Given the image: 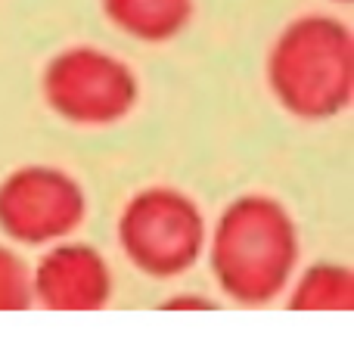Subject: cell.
<instances>
[{"label":"cell","mask_w":354,"mask_h":354,"mask_svg":"<svg viewBox=\"0 0 354 354\" xmlns=\"http://www.w3.org/2000/svg\"><path fill=\"white\" fill-rule=\"evenodd\" d=\"M351 35L324 16L299 19L277 41L270 78L280 100L299 115H330L351 93Z\"/></svg>","instance_id":"6da1fadb"},{"label":"cell","mask_w":354,"mask_h":354,"mask_svg":"<svg viewBox=\"0 0 354 354\" xmlns=\"http://www.w3.org/2000/svg\"><path fill=\"white\" fill-rule=\"evenodd\" d=\"M37 292L50 308H97L109 292V274L97 252L62 245L37 268Z\"/></svg>","instance_id":"8992f818"},{"label":"cell","mask_w":354,"mask_h":354,"mask_svg":"<svg viewBox=\"0 0 354 354\" xmlns=\"http://www.w3.org/2000/svg\"><path fill=\"white\" fill-rule=\"evenodd\" d=\"M28 301V280L25 270L10 252L0 249V311L22 308Z\"/></svg>","instance_id":"9c48e42d"},{"label":"cell","mask_w":354,"mask_h":354,"mask_svg":"<svg viewBox=\"0 0 354 354\" xmlns=\"http://www.w3.org/2000/svg\"><path fill=\"white\" fill-rule=\"evenodd\" d=\"M103 6L118 28L147 41L171 37L189 16V0H103Z\"/></svg>","instance_id":"52a82bcc"},{"label":"cell","mask_w":354,"mask_h":354,"mask_svg":"<svg viewBox=\"0 0 354 354\" xmlns=\"http://www.w3.org/2000/svg\"><path fill=\"white\" fill-rule=\"evenodd\" d=\"M351 277L339 268H317L299 286L295 305L299 308H348Z\"/></svg>","instance_id":"ba28073f"},{"label":"cell","mask_w":354,"mask_h":354,"mask_svg":"<svg viewBox=\"0 0 354 354\" xmlns=\"http://www.w3.org/2000/svg\"><path fill=\"white\" fill-rule=\"evenodd\" d=\"M81 218V193L68 177L28 168L0 189V224L19 239H53L72 230Z\"/></svg>","instance_id":"5b68a950"},{"label":"cell","mask_w":354,"mask_h":354,"mask_svg":"<svg viewBox=\"0 0 354 354\" xmlns=\"http://www.w3.org/2000/svg\"><path fill=\"white\" fill-rule=\"evenodd\" d=\"M47 97L75 122H112L134 103V78L100 50H68L47 68Z\"/></svg>","instance_id":"3957f363"},{"label":"cell","mask_w":354,"mask_h":354,"mask_svg":"<svg viewBox=\"0 0 354 354\" xmlns=\"http://www.w3.org/2000/svg\"><path fill=\"white\" fill-rule=\"evenodd\" d=\"M295 239L283 208L268 199H243L224 214L214 239V268L239 299H268L292 268Z\"/></svg>","instance_id":"7a4b0ae2"},{"label":"cell","mask_w":354,"mask_h":354,"mask_svg":"<svg viewBox=\"0 0 354 354\" xmlns=\"http://www.w3.org/2000/svg\"><path fill=\"white\" fill-rule=\"evenodd\" d=\"M122 236L134 261L156 274L187 268L202 243V221L183 196L156 189L128 208Z\"/></svg>","instance_id":"277c9868"}]
</instances>
